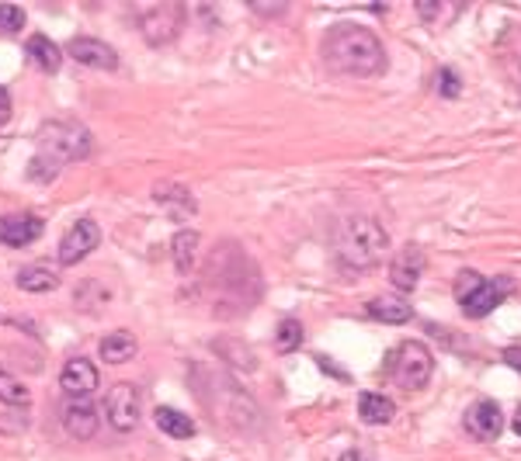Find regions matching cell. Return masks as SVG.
<instances>
[{
    "label": "cell",
    "mask_w": 521,
    "mask_h": 461,
    "mask_svg": "<svg viewBox=\"0 0 521 461\" xmlns=\"http://www.w3.org/2000/svg\"><path fill=\"white\" fill-rule=\"evenodd\" d=\"M324 63L341 77H379L386 69V49L372 28L341 21L324 35Z\"/></svg>",
    "instance_id": "6da1fadb"
},
{
    "label": "cell",
    "mask_w": 521,
    "mask_h": 461,
    "mask_svg": "<svg viewBox=\"0 0 521 461\" xmlns=\"http://www.w3.org/2000/svg\"><path fill=\"white\" fill-rule=\"evenodd\" d=\"M90 150H94V142H90V132L80 121H49L38 129V153L28 163V177L38 184H49V181H56L63 163L87 160Z\"/></svg>",
    "instance_id": "7a4b0ae2"
},
{
    "label": "cell",
    "mask_w": 521,
    "mask_h": 461,
    "mask_svg": "<svg viewBox=\"0 0 521 461\" xmlns=\"http://www.w3.org/2000/svg\"><path fill=\"white\" fill-rule=\"evenodd\" d=\"M337 260L347 271H368L382 264V254L389 250V233L372 215H355L337 225Z\"/></svg>",
    "instance_id": "3957f363"
},
{
    "label": "cell",
    "mask_w": 521,
    "mask_h": 461,
    "mask_svg": "<svg viewBox=\"0 0 521 461\" xmlns=\"http://www.w3.org/2000/svg\"><path fill=\"white\" fill-rule=\"evenodd\" d=\"M386 375L397 382L399 389H407V393H420V389H428V382L434 375V354L428 343L420 341H403L386 358Z\"/></svg>",
    "instance_id": "277c9868"
},
{
    "label": "cell",
    "mask_w": 521,
    "mask_h": 461,
    "mask_svg": "<svg viewBox=\"0 0 521 461\" xmlns=\"http://www.w3.org/2000/svg\"><path fill=\"white\" fill-rule=\"evenodd\" d=\"M507 291H511V281H507V278L486 281L484 274H476V271H459V278H455V299H459V306H463V312H466L469 320L490 316V312L507 299Z\"/></svg>",
    "instance_id": "5b68a950"
},
{
    "label": "cell",
    "mask_w": 521,
    "mask_h": 461,
    "mask_svg": "<svg viewBox=\"0 0 521 461\" xmlns=\"http://www.w3.org/2000/svg\"><path fill=\"white\" fill-rule=\"evenodd\" d=\"M185 17H188V11L181 4H156V7L139 11V32L150 46H167L181 35Z\"/></svg>",
    "instance_id": "8992f818"
},
{
    "label": "cell",
    "mask_w": 521,
    "mask_h": 461,
    "mask_svg": "<svg viewBox=\"0 0 521 461\" xmlns=\"http://www.w3.org/2000/svg\"><path fill=\"white\" fill-rule=\"evenodd\" d=\"M139 413H143V399H139V389L133 382H119V385L108 389V395H104V416H108V424L119 430V434L136 430Z\"/></svg>",
    "instance_id": "52a82bcc"
},
{
    "label": "cell",
    "mask_w": 521,
    "mask_h": 461,
    "mask_svg": "<svg viewBox=\"0 0 521 461\" xmlns=\"http://www.w3.org/2000/svg\"><path fill=\"white\" fill-rule=\"evenodd\" d=\"M98 243H101V225L94 223V219H77V223L63 233V239H59L56 260H59L63 267H73V264H80L90 250H98Z\"/></svg>",
    "instance_id": "ba28073f"
},
{
    "label": "cell",
    "mask_w": 521,
    "mask_h": 461,
    "mask_svg": "<svg viewBox=\"0 0 521 461\" xmlns=\"http://www.w3.org/2000/svg\"><path fill=\"white\" fill-rule=\"evenodd\" d=\"M67 56L90 69H108V73L119 69V52L101 38H90V35H73L67 42Z\"/></svg>",
    "instance_id": "9c48e42d"
},
{
    "label": "cell",
    "mask_w": 521,
    "mask_h": 461,
    "mask_svg": "<svg viewBox=\"0 0 521 461\" xmlns=\"http://www.w3.org/2000/svg\"><path fill=\"white\" fill-rule=\"evenodd\" d=\"M424 264H428V257H424L420 246H414V243L399 246L393 264H389V281H393V288L414 291L417 285H420V278H424Z\"/></svg>",
    "instance_id": "30bf717a"
},
{
    "label": "cell",
    "mask_w": 521,
    "mask_h": 461,
    "mask_svg": "<svg viewBox=\"0 0 521 461\" xmlns=\"http://www.w3.org/2000/svg\"><path fill=\"white\" fill-rule=\"evenodd\" d=\"M466 430L476 437V441L494 445V441L501 437V430H504L501 406H497L494 399H476V403L466 410Z\"/></svg>",
    "instance_id": "8fae6325"
},
{
    "label": "cell",
    "mask_w": 521,
    "mask_h": 461,
    "mask_svg": "<svg viewBox=\"0 0 521 461\" xmlns=\"http://www.w3.org/2000/svg\"><path fill=\"white\" fill-rule=\"evenodd\" d=\"M98 382H101V375L87 358H69L63 364V372H59V389L69 399H90L94 389H98Z\"/></svg>",
    "instance_id": "7c38bea8"
},
{
    "label": "cell",
    "mask_w": 521,
    "mask_h": 461,
    "mask_svg": "<svg viewBox=\"0 0 521 461\" xmlns=\"http://www.w3.org/2000/svg\"><path fill=\"white\" fill-rule=\"evenodd\" d=\"M42 229H46V223H42L35 212L0 215V243H4V246H15V250L35 243V239L42 236Z\"/></svg>",
    "instance_id": "4fadbf2b"
},
{
    "label": "cell",
    "mask_w": 521,
    "mask_h": 461,
    "mask_svg": "<svg viewBox=\"0 0 521 461\" xmlns=\"http://www.w3.org/2000/svg\"><path fill=\"white\" fill-rule=\"evenodd\" d=\"M63 430L77 441H90L98 430V406L90 399H67L63 406Z\"/></svg>",
    "instance_id": "5bb4252c"
},
{
    "label": "cell",
    "mask_w": 521,
    "mask_h": 461,
    "mask_svg": "<svg viewBox=\"0 0 521 461\" xmlns=\"http://www.w3.org/2000/svg\"><path fill=\"white\" fill-rule=\"evenodd\" d=\"M365 312L372 316V320H379V323H389V326H399L407 323V320H414V309L407 299H399V295H379V299H372Z\"/></svg>",
    "instance_id": "9a60e30c"
},
{
    "label": "cell",
    "mask_w": 521,
    "mask_h": 461,
    "mask_svg": "<svg viewBox=\"0 0 521 461\" xmlns=\"http://www.w3.org/2000/svg\"><path fill=\"white\" fill-rule=\"evenodd\" d=\"M358 416H362V424H368V427L393 424V416H397V403L382 393H362L358 395Z\"/></svg>",
    "instance_id": "2e32d148"
},
{
    "label": "cell",
    "mask_w": 521,
    "mask_h": 461,
    "mask_svg": "<svg viewBox=\"0 0 521 461\" xmlns=\"http://www.w3.org/2000/svg\"><path fill=\"white\" fill-rule=\"evenodd\" d=\"M136 351H139V343L129 330H115V333H108V337L98 343V354H101L104 364H125V361L136 358Z\"/></svg>",
    "instance_id": "e0dca14e"
},
{
    "label": "cell",
    "mask_w": 521,
    "mask_h": 461,
    "mask_svg": "<svg viewBox=\"0 0 521 461\" xmlns=\"http://www.w3.org/2000/svg\"><path fill=\"white\" fill-rule=\"evenodd\" d=\"M17 288L21 291H32V295H46V291L59 288V274L49 264H28L17 271Z\"/></svg>",
    "instance_id": "ac0fdd59"
},
{
    "label": "cell",
    "mask_w": 521,
    "mask_h": 461,
    "mask_svg": "<svg viewBox=\"0 0 521 461\" xmlns=\"http://www.w3.org/2000/svg\"><path fill=\"white\" fill-rule=\"evenodd\" d=\"M154 424H156V430H164V434L174 437V441H188V437H195V430H198L191 416H185V413L174 410V406H156Z\"/></svg>",
    "instance_id": "d6986e66"
},
{
    "label": "cell",
    "mask_w": 521,
    "mask_h": 461,
    "mask_svg": "<svg viewBox=\"0 0 521 461\" xmlns=\"http://www.w3.org/2000/svg\"><path fill=\"white\" fill-rule=\"evenodd\" d=\"M25 52H28V59H32L35 67L46 69V73H56V69L63 67V49L52 42L49 35H32L25 42Z\"/></svg>",
    "instance_id": "ffe728a7"
},
{
    "label": "cell",
    "mask_w": 521,
    "mask_h": 461,
    "mask_svg": "<svg viewBox=\"0 0 521 461\" xmlns=\"http://www.w3.org/2000/svg\"><path fill=\"white\" fill-rule=\"evenodd\" d=\"M195 250H198V233H195V229H177L171 239V254H174V267H177V274L191 271Z\"/></svg>",
    "instance_id": "44dd1931"
},
{
    "label": "cell",
    "mask_w": 521,
    "mask_h": 461,
    "mask_svg": "<svg viewBox=\"0 0 521 461\" xmlns=\"http://www.w3.org/2000/svg\"><path fill=\"white\" fill-rule=\"evenodd\" d=\"M0 403H7V406H28L32 403V393L25 389V382H17L4 364H0Z\"/></svg>",
    "instance_id": "7402d4cb"
},
{
    "label": "cell",
    "mask_w": 521,
    "mask_h": 461,
    "mask_svg": "<svg viewBox=\"0 0 521 461\" xmlns=\"http://www.w3.org/2000/svg\"><path fill=\"white\" fill-rule=\"evenodd\" d=\"M299 343H303V323H299V320H282L275 333V347L282 354H289Z\"/></svg>",
    "instance_id": "603a6c76"
},
{
    "label": "cell",
    "mask_w": 521,
    "mask_h": 461,
    "mask_svg": "<svg viewBox=\"0 0 521 461\" xmlns=\"http://www.w3.org/2000/svg\"><path fill=\"white\" fill-rule=\"evenodd\" d=\"M156 202L160 205H181V212H195V202H191V191L174 188V184H156Z\"/></svg>",
    "instance_id": "cb8c5ba5"
},
{
    "label": "cell",
    "mask_w": 521,
    "mask_h": 461,
    "mask_svg": "<svg viewBox=\"0 0 521 461\" xmlns=\"http://www.w3.org/2000/svg\"><path fill=\"white\" fill-rule=\"evenodd\" d=\"M25 11L21 7H15V4H0V32L4 35H17L21 28H25Z\"/></svg>",
    "instance_id": "d4e9b609"
},
{
    "label": "cell",
    "mask_w": 521,
    "mask_h": 461,
    "mask_svg": "<svg viewBox=\"0 0 521 461\" xmlns=\"http://www.w3.org/2000/svg\"><path fill=\"white\" fill-rule=\"evenodd\" d=\"M434 84H438V94H441V98H459V94H463V80H459V73L452 67L438 69Z\"/></svg>",
    "instance_id": "484cf974"
},
{
    "label": "cell",
    "mask_w": 521,
    "mask_h": 461,
    "mask_svg": "<svg viewBox=\"0 0 521 461\" xmlns=\"http://www.w3.org/2000/svg\"><path fill=\"white\" fill-rule=\"evenodd\" d=\"M417 15L424 17V21H434V25H438L441 17L455 15V7H445V4H431V0H420V4H417Z\"/></svg>",
    "instance_id": "4316f807"
},
{
    "label": "cell",
    "mask_w": 521,
    "mask_h": 461,
    "mask_svg": "<svg viewBox=\"0 0 521 461\" xmlns=\"http://www.w3.org/2000/svg\"><path fill=\"white\" fill-rule=\"evenodd\" d=\"M11 121V94H7V87H0V129Z\"/></svg>",
    "instance_id": "83f0119b"
},
{
    "label": "cell",
    "mask_w": 521,
    "mask_h": 461,
    "mask_svg": "<svg viewBox=\"0 0 521 461\" xmlns=\"http://www.w3.org/2000/svg\"><path fill=\"white\" fill-rule=\"evenodd\" d=\"M504 361L521 375V347H507V351H504Z\"/></svg>",
    "instance_id": "f1b7e54d"
},
{
    "label": "cell",
    "mask_w": 521,
    "mask_h": 461,
    "mask_svg": "<svg viewBox=\"0 0 521 461\" xmlns=\"http://www.w3.org/2000/svg\"><path fill=\"white\" fill-rule=\"evenodd\" d=\"M341 461H368V458H362L358 451H347V455H341Z\"/></svg>",
    "instance_id": "f546056e"
},
{
    "label": "cell",
    "mask_w": 521,
    "mask_h": 461,
    "mask_svg": "<svg viewBox=\"0 0 521 461\" xmlns=\"http://www.w3.org/2000/svg\"><path fill=\"white\" fill-rule=\"evenodd\" d=\"M515 434H518V437H521V406H518V410H515Z\"/></svg>",
    "instance_id": "4dcf8cb0"
}]
</instances>
